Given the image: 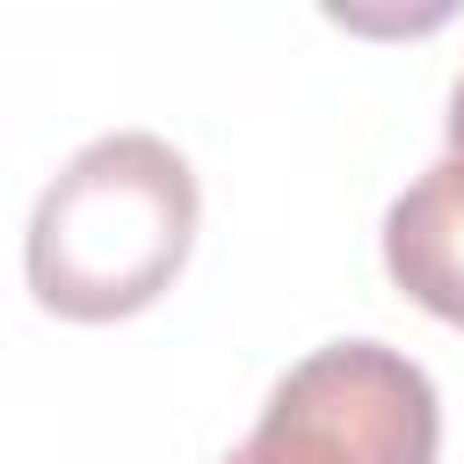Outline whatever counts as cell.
Segmentation results:
<instances>
[{"label": "cell", "mask_w": 464, "mask_h": 464, "mask_svg": "<svg viewBox=\"0 0 464 464\" xmlns=\"http://www.w3.org/2000/svg\"><path fill=\"white\" fill-rule=\"evenodd\" d=\"M196 167L152 130L80 145L29 210V290L44 312L102 326L145 312L196 246Z\"/></svg>", "instance_id": "6da1fadb"}, {"label": "cell", "mask_w": 464, "mask_h": 464, "mask_svg": "<svg viewBox=\"0 0 464 464\" xmlns=\"http://www.w3.org/2000/svg\"><path fill=\"white\" fill-rule=\"evenodd\" d=\"M442 399L384 341H326L290 362L225 464H435Z\"/></svg>", "instance_id": "7a4b0ae2"}, {"label": "cell", "mask_w": 464, "mask_h": 464, "mask_svg": "<svg viewBox=\"0 0 464 464\" xmlns=\"http://www.w3.org/2000/svg\"><path fill=\"white\" fill-rule=\"evenodd\" d=\"M384 276L435 319L464 326V152H442L384 210Z\"/></svg>", "instance_id": "3957f363"}, {"label": "cell", "mask_w": 464, "mask_h": 464, "mask_svg": "<svg viewBox=\"0 0 464 464\" xmlns=\"http://www.w3.org/2000/svg\"><path fill=\"white\" fill-rule=\"evenodd\" d=\"M450 152H464V72H457V87H450Z\"/></svg>", "instance_id": "277c9868"}]
</instances>
